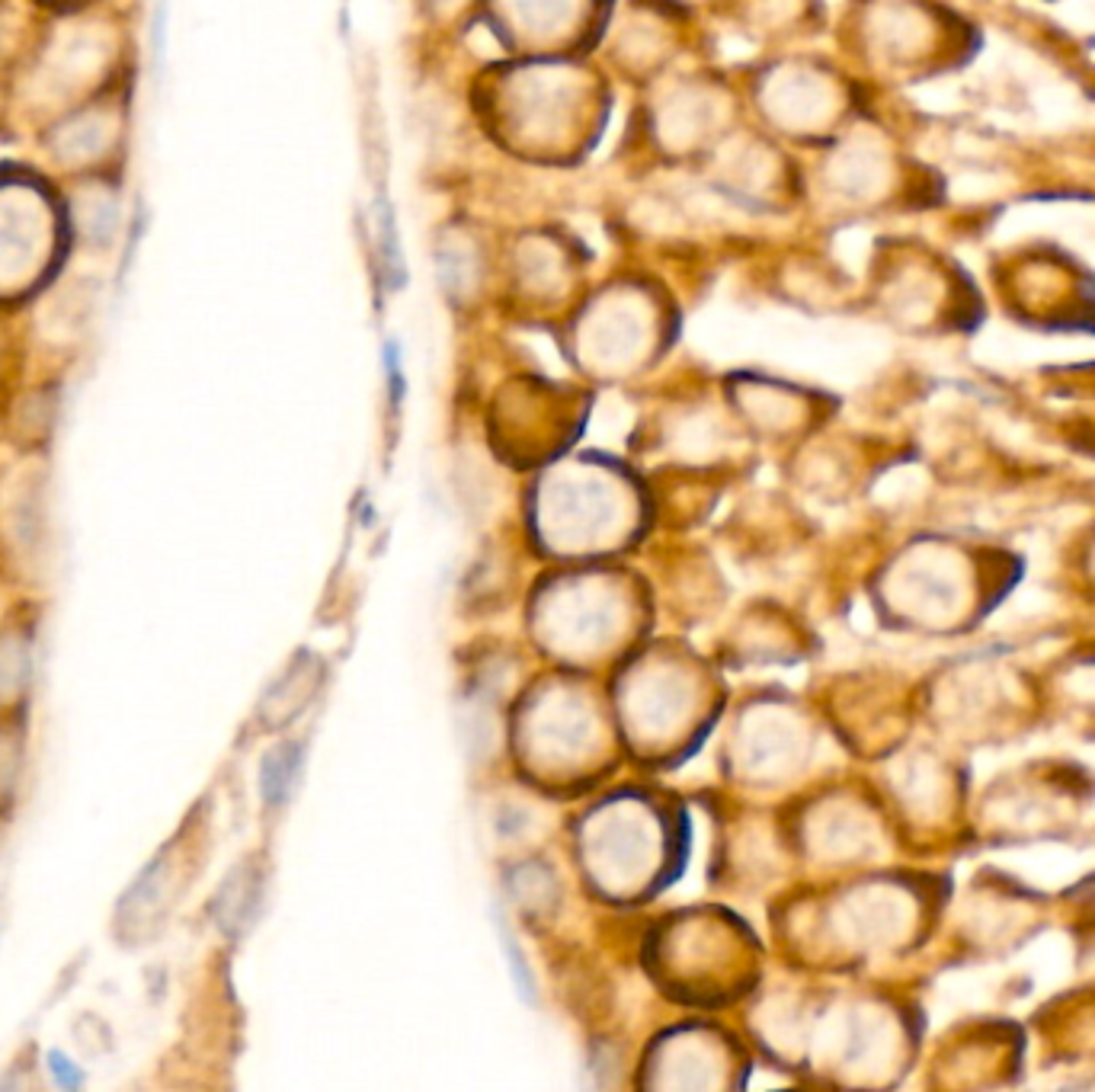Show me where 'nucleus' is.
I'll return each instance as SVG.
<instances>
[{
	"instance_id": "1",
	"label": "nucleus",
	"mask_w": 1095,
	"mask_h": 1092,
	"mask_svg": "<svg viewBox=\"0 0 1095 1092\" xmlns=\"http://www.w3.org/2000/svg\"><path fill=\"white\" fill-rule=\"evenodd\" d=\"M295 756H298L295 746H279V750H272L266 756V763H263V795H266V801H279L288 792L295 766H298Z\"/></svg>"
},
{
	"instance_id": "2",
	"label": "nucleus",
	"mask_w": 1095,
	"mask_h": 1092,
	"mask_svg": "<svg viewBox=\"0 0 1095 1092\" xmlns=\"http://www.w3.org/2000/svg\"><path fill=\"white\" fill-rule=\"evenodd\" d=\"M49 1070L58 1083H62L65 1089H78L83 1083V1076L78 1070V1063H71L62 1051H49Z\"/></svg>"
}]
</instances>
